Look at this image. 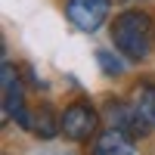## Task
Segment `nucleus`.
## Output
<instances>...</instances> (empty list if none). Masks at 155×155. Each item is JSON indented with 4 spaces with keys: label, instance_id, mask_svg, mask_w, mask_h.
<instances>
[{
    "label": "nucleus",
    "instance_id": "3",
    "mask_svg": "<svg viewBox=\"0 0 155 155\" xmlns=\"http://www.w3.org/2000/svg\"><path fill=\"white\" fill-rule=\"evenodd\" d=\"M0 84H3V115H6V121H16L19 127L31 130V118L34 115L28 112V106H25V87H22V78H19L12 62H3V78H0Z\"/></svg>",
    "mask_w": 155,
    "mask_h": 155
},
{
    "label": "nucleus",
    "instance_id": "8",
    "mask_svg": "<svg viewBox=\"0 0 155 155\" xmlns=\"http://www.w3.org/2000/svg\"><path fill=\"white\" fill-rule=\"evenodd\" d=\"M130 102H134L140 112H143V118L155 127V84H149V81H146V84H137Z\"/></svg>",
    "mask_w": 155,
    "mask_h": 155
},
{
    "label": "nucleus",
    "instance_id": "9",
    "mask_svg": "<svg viewBox=\"0 0 155 155\" xmlns=\"http://www.w3.org/2000/svg\"><path fill=\"white\" fill-rule=\"evenodd\" d=\"M96 62L102 65V71H106L109 78L121 74V68H124V56H121V53H118V56H112L109 50H96Z\"/></svg>",
    "mask_w": 155,
    "mask_h": 155
},
{
    "label": "nucleus",
    "instance_id": "10",
    "mask_svg": "<svg viewBox=\"0 0 155 155\" xmlns=\"http://www.w3.org/2000/svg\"><path fill=\"white\" fill-rule=\"evenodd\" d=\"M121 3H143V0H121Z\"/></svg>",
    "mask_w": 155,
    "mask_h": 155
},
{
    "label": "nucleus",
    "instance_id": "5",
    "mask_svg": "<svg viewBox=\"0 0 155 155\" xmlns=\"http://www.w3.org/2000/svg\"><path fill=\"white\" fill-rule=\"evenodd\" d=\"M109 9H112V0H65V16L71 19L74 28L87 34H93L106 25Z\"/></svg>",
    "mask_w": 155,
    "mask_h": 155
},
{
    "label": "nucleus",
    "instance_id": "1",
    "mask_svg": "<svg viewBox=\"0 0 155 155\" xmlns=\"http://www.w3.org/2000/svg\"><path fill=\"white\" fill-rule=\"evenodd\" d=\"M112 44L115 53H121L127 62H143L149 59L155 47V22L143 9H121L112 22Z\"/></svg>",
    "mask_w": 155,
    "mask_h": 155
},
{
    "label": "nucleus",
    "instance_id": "4",
    "mask_svg": "<svg viewBox=\"0 0 155 155\" xmlns=\"http://www.w3.org/2000/svg\"><path fill=\"white\" fill-rule=\"evenodd\" d=\"M102 118H106L109 127H121L127 130L134 140H146L155 127L143 118V112H140L134 102H118V99H109L106 109H102Z\"/></svg>",
    "mask_w": 155,
    "mask_h": 155
},
{
    "label": "nucleus",
    "instance_id": "7",
    "mask_svg": "<svg viewBox=\"0 0 155 155\" xmlns=\"http://www.w3.org/2000/svg\"><path fill=\"white\" fill-rule=\"evenodd\" d=\"M31 134H37L41 140H53L56 134H62L59 115L53 112V106H50V102H44V106H37L34 118H31Z\"/></svg>",
    "mask_w": 155,
    "mask_h": 155
},
{
    "label": "nucleus",
    "instance_id": "6",
    "mask_svg": "<svg viewBox=\"0 0 155 155\" xmlns=\"http://www.w3.org/2000/svg\"><path fill=\"white\" fill-rule=\"evenodd\" d=\"M93 155H134V137L106 124V130H99L93 140Z\"/></svg>",
    "mask_w": 155,
    "mask_h": 155
},
{
    "label": "nucleus",
    "instance_id": "2",
    "mask_svg": "<svg viewBox=\"0 0 155 155\" xmlns=\"http://www.w3.org/2000/svg\"><path fill=\"white\" fill-rule=\"evenodd\" d=\"M59 124H62V137L68 143H90L96 140L99 134V124H102V115L90 106L87 99H74L65 106V112L59 115Z\"/></svg>",
    "mask_w": 155,
    "mask_h": 155
}]
</instances>
